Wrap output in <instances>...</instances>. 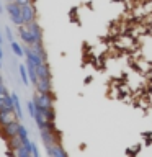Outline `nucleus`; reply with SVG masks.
<instances>
[{"instance_id":"f257e3e1","label":"nucleus","mask_w":152,"mask_h":157,"mask_svg":"<svg viewBox=\"0 0 152 157\" xmlns=\"http://www.w3.org/2000/svg\"><path fill=\"white\" fill-rule=\"evenodd\" d=\"M33 101L41 106L43 110H51L52 108V95L51 93H38V92H34Z\"/></svg>"},{"instance_id":"f03ea898","label":"nucleus","mask_w":152,"mask_h":157,"mask_svg":"<svg viewBox=\"0 0 152 157\" xmlns=\"http://www.w3.org/2000/svg\"><path fill=\"white\" fill-rule=\"evenodd\" d=\"M7 12L10 15V18H12V21L15 25H18V26H21L23 25V18H21V7L17 3V2H12L7 5Z\"/></svg>"},{"instance_id":"7ed1b4c3","label":"nucleus","mask_w":152,"mask_h":157,"mask_svg":"<svg viewBox=\"0 0 152 157\" xmlns=\"http://www.w3.org/2000/svg\"><path fill=\"white\" fill-rule=\"evenodd\" d=\"M0 111H15L13 98H12V93H8V90L0 93Z\"/></svg>"},{"instance_id":"20e7f679","label":"nucleus","mask_w":152,"mask_h":157,"mask_svg":"<svg viewBox=\"0 0 152 157\" xmlns=\"http://www.w3.org/2000/svg\"><path fill=\"white\" fill-rule=\"evenodd\" d=\"M21 18H23V25H31L36 20V10H34L33 5H25L21 7Z\"/></svg>"},{"instance_id":"39448f33","label":"nucleus","mask_w":152,"mask_h":157,"mask_svg":"<svg viewBox=\"0 0 152 157\" xmlns=\"http://www.w3.org/2000/svg\"><path fill=\"white\" fill-rule=\"evenodd\" d=\"M18 33H20V36H21L23 43L26 44V46L33 48L34 44H36V41H34L33 34H31V31H29V28L26 26V25H21V26H18Z\"/></svg>"},{"instance_id":"423d86ee","label":"nucleus","mask_w":152,"mask_h":157,"mask_svg":"<svg viewBox=\"0 0 152 157\" xmlns=\"http://www.w3.org/2000/svg\"><path fill=\"white\" fill-rule=\"evenodd\" d=\"M18 121V116L15 111H0V126L5 128L7 124H10V123H15Z\"/></svg>"},{"instance_id":"0eeeda50","label":"nucleus","mask_w":152,"mask_h":157,"mask_svg":"<svg viewBox=\"0 0 152 157\" xmlns=\"http://www.w3.org/2000/svg\"><path fill=\"white\" fill-rule=\"evenodd\" d=\"M46 151H48L49 157H69L67 152L64 151V147L61 146V142H59V144H54L51 147H46Z\"/></svg>"},{"instance_id":"6e6552de","label":"nucleus","mask_w":152,"mask_h":157,"mask_svg":"<svg viewBox=\"0 0 152 157\" xmlns=\"http://www.w3.org/2000/svg\"><path fill=\"white\" fill-rule=\"evenodd\" d=\"M20 121H15V123H10V124H7L3 128V132H5V136L7 137H15V136H18V131H20Z\"/></svg>"},{"instance_id":"1a4fd4ad","label":"nucleus","mask_w":152,"mask_h":157,"mask_svg":"<svg viewBox=\"0 0 152 157\" xmlns=\"http://www.w3.org/2000/svg\"><path fill=\"white\" fill-rule=\"evenodd\" d=\"M38 93H51V78H39L36 83Z\"/></svg>"},{"instance_id":"9d476101","label":"nucleus","mask_w":152,"mask_h":157,"mask_svg":"<svg viewBox=\"0 0 152 157\" xmlns=\"http://www.w3.org/2000/svg\"><path fill=\"white\" fill-rule=\"evenodd\" d=\"M28 28H29V31H31V34H33L34 41H36V43H43V34H41V28H39V25L34 21L31 25H28Z\"/></svg>"},{"instance_id":"9b49d317","label":"nucleus","mask_w":152,"mask_h":157,"mask_svg":"<svg viewBox=\"0 0 152 157\" xmlns=\"http://www.w3.org/2000/svg\"><path fill=\"white\" fill-rule=\"evenodd\" d=\"M36 72H38V77H39V78H51V74H49V66H48V62H43L41 66L36 69Z\"/></svg>"},{"instance_id":"f8f14e48","label":"nucleus","mask_w":152,"mask_h":157,"mask_svg":"<svg viewBox=\"0 0 152 157\" xmlns=\"http://www.w3.org/2000/svg\"><path fill=\"white\" fill-rule=\"evenodd\" d=\"M18 71H20V75H21V80H23V83L25 85H28L29 83V77H28V69H26V64H20L18 66Z\"/></svg>"},{"instance_id":"ddd939ff","label":"nucleus","mask_w":152,"mask_h":157,"mask_svg":"<svg viewBox=\"0 0 152 157\" xmlns=\"http://www.w3.org/2000/svg\"><path fill=\"white\" fill-rule=\"evenodd\" d=\"M12 98H13V106H15V113H17L18 120L21 118V105H20V98L17 93H12Z\"/></svg>"},{"instance_id":"4468645a","label":"nucleus","mask_w":152,"mask_h":157,"mask_svg":"<svg viewBox=\"0 0 152 157\" xmlns=\"http://www.w3.org/2000/svg\"><path fill=\"white\" fill-rule=\"evenodd\" d=\"M10 46H12V51L15 52V56H18V57H23L25 56V49L20 46L17 41H12V43H10Z\"/></svg>"},{"instance_id":"2eb2a0df","label":"nucleus","mask_w":152,"mask_h":157,"mask_svg":"<svg viewBox=\"0 0 152 157\" xmlns=\"http://www.w3.org/2000/svg\"><path fill=\"white\" fill-rule=\"evenodd\" d=\"M10 146H12V149H13V151H17V149H20V147H23L21 137H20V136L12 137V139H10Z\"/></svg>"},{"instance_id":"dca6fc26","label":"nucleus","mask_w":152,"mask_h":157,"mask_svg":"<svg viewBox=\"0 0 152 157\" xmlns=\"http://www.w3.org/2000/svg\"><path fill=\"white\" fill-rule=\"evenodd\" d=\"M15 157H33V154L29 151H26L25 147H20V149L15 151Z\"/></svg>"},{"instance_id":"f3484780","label":"nucleus","mask_w":152,"mask_h":157,"mask_svg":"<svg viewBox=\"0 0 152 157\" xmlns=\"http://www.w3.org/2000/svg\"><path fill=\"white\" fill-rule=\"evenodd\" d=\"M18 136L21 137V141H25V139H28V129L25 128L23 124L20 126V131H18Z\"/></svg>"},{"instance_id":"a211bd4d","label":"nucleus","mask_w":152,"mask_h":157,"mask_svg":"<svg viewBox=\"0 0 152 157\" xmlns=\"http://www.w3.org/2000/svg\"><path fill=\"white\" fill-rule=\"evenodd\" d=\"M28 105V111H29V115H31V118H34V115H36V108H34V101H28L26 103Z\"/></svg>"},{"instance_id":"6ab92c4d","label":"nucleus","mask_w":152,"mask_h":157,"mask_svg":"<svg viewBox=\"0 0 152 157\" xmlns=\"http://www.w3.org/2000/svg\"><path fill=\"white\" fill-rule=\"evenodd\" d=\"M31 154H33V157H39V151H38V147H36L34 142H33V146H31Z\"/></svg>"},{"instance_id":"aec40b11","label":"nucleus","mask_w":152,"mask_h":157,"mask_svg":"<svg viewBox=\"0 0 152 157\" xmlns=\"http://www.w3.org/2000/svg\"><path fill=\"white\" fill-rule=\"evenodd\" d=\"M17 3L20 7H25V5H31V0H17Z\"/></svg>"},{"instance_id":"412c9836","label":"nucleus","mask_w":152,"mask_h":157,"mask_svg":"<svg viewBox=\"0 0 152 157\" xmlns=\"http://www.w3.org/2000/svg\"><path fill=\"white\" fill-rule=\"evenodd\" d=\"M7 36H8V39H10V43L13 41V34H12V31H10V28H7Z\"/></svg>"},{"instance_id":"4be33fe9","label":"nucleus","mask_w":152,"mask_h":157,"mask_svg":"<svg viewBox=\"0 0 152 157\" xmlns=\"http://www.w3.org/2000/svg\"><path fill=\"white\" fill-rule=\"evenodd\" d=\"M5 90H7V88H5V85H3V83H0V93H3Z\"/></svg>"},{"instance_id":"5701e85b","label":"nucleus","mask_w":152,"mask_h":157,"mask_svg":"<svg viewBox=\"0 0 152 157\" xmlns=\"http://www.w3.org/2000/svg\"><path fill=\"white\" fill-rule=\"evenodd\" d=\"M2 57H3V49H2V44H0V61H2Z\"/></svg>"},{"instance_id":"b1692460","label":"nucleus","mask_w":152,"mask_h":157,"mask_svg":"<svg viewBox=\"0 0 152 157\" xmlns=\"http://www.w3.org/2000/svg\"><path fill=\"white\" fill-rule=\"evenodd\" d=\"M0 13H3V7H2V3H0Z\"/></svg>"},{"instance_id":"393cba45","label":"nucleus","mask_w":152,"mask_h":157,"mask_svg":"<svg viewBox=\"0 0 152 157\" xmlns=\"http://www.w3.org/2000/svg\"><path fill=\"white\" fill-rule=\"evenodd\" d=\"M2 41H3V38H2V33H0V44H2Z\"/></svg>"},{"instance_id":"a878e982","label":"nucleus","mask_w":152,"mask_h":157,"mask_svg":"<svg viewBox=\"0 0 152 157\" xmlns=\"http://www.w3.org/2000/svg\"><path fill=\"white\" fill-rule=\"evenodd\" d=\"M7 2H8V3H12V2H17V0H7Z\"/></svg>"},{"instance_id":"bb28decb","label":"nucleus","mask_w":152,"mask_h":157,"mask_svg":"<svg viewBox=\"0 0 152 157\" xmlns=\"http://www.w3.org/2000/svg\"><path fill=\"white\" fill-rule=\"evenodd\" d=\"M0 83H2V77H0Z\"/></svg>"}]
</instances>
